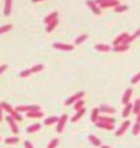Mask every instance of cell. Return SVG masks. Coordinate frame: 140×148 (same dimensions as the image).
I'll list each match as a JSON object with an SVG mask.
<instances>
[{
  "label": "cell",
  "instance_id": "1",
  "mask_svg": "<svg viewBox=\"0 0 140 148\" xmlns=\"http://www.w3.org/2000/svg\"><path fill=\"white\" fill-rule=\"evenodd\" d=\"M0 106H1V108H2V110L7 112L8 115H10L16 122H21L22 120H23V117H22V115H21V113L16 111V109L11 106V104L7 103V102H5V101H2V102H0Z\"/></svg>",
  "mask_w": 140,
  "mask_h": 148
},
{
  "label": "cell",
  "instance_id": "2",
  "mask_svg": "<svg viewBox=\"0 0 140 148\" xmlns=\"http://www.w3.org/2000/svg\"><path fill=\"white\" fill-rule=\"evenodd\" d=\"M37 110H41V108L36 104H24V106H18L16 108V111H18L19 113H27V112L37 111Z\"/></svg>",
  "mask_w": 140,
  "mask_h": 148
},
{
  "label": "cell",
  "instance_id": "3",
  "mask_svg": "<svg viewBox=\"0 0 140 148\" xmlns=\"http://www.w3.org/2000/svg\"><path fill=\"white\" fill-rule=\"evenodd\" d=\"M53 47L55 48V49L62 51V52H70V51H73L74 45H72V44H67V43L55 42L53 43Z\"/></svg>",
  "mask_w": 140,
  "mask_h": 148
},
{
  "label": "cell",
  "instance_id": "4",
  "mask_svg": "<svg viewBox=\"0 0 140 148\" xmlns=\"http://www.w3.org/2000/svg\"><path fill=\"white\" fill-rule=\"evenodd\" d=\"M84 92L83 91H79V92H77V93H74V95H70L69 98H68L67 100L65 101V106H69L70 104H74L78 100H80V99H82L83 97H84Z\"/></svg>",
  "mask_w": 140,
  "mask_h": 148
},
{
  "label": "cell",
  "instance_id": "5",
  "mask_svg": "<svg viewBox=\"0 0 140 148\" xmlns=\"http://www.w3.org/2000/svg\"><path fill=\"white\" fill-rule=\"evenodd\" d=\"M68 122V114H66V113H64V114H61L60 116L58 117V121H57V127H56V131H57V133H62V131H64V128H65V126H66V123Z\"/></svg>",
  "mask_w": 140,
  "mask_h": 148
},
{
  "label": "cell",
  "instance_id": "6",
  "mask_svg": "<svg viewBox=\"0 0 140 148\" xmlns=\"http://www.w3.org/2000/svg\"><path fill=\"white\" fill-rule=\"evenodd\" d=\"M5 121H7V123H8V125H9V127H10V131L14 135H18L19 134V127H18V124H16V122L12 119V117L10 116V115H8V116L5 117Z\"/></svg>",
  "mask_w": 140,
  "mask_h": 148
},
{
  "label": "cell",
  "instance_id": "7",
  "mask_svg": "<svg viewBox=\"0 0 140 148\" xmlns=\"http://www.w3.org/2000/svg\"><path fill=\"white\" fill-rule=\"evenodd\" d=\"M130 127V121L129 120H126V121H124L123 123H122V125L120 126V128L115 132V135L117 136V137H120V136H123L125 133H126V131L128 130Z\"/></svg>",
  "mask_w": 140,
  "mask_h": 148
},
{
  "label": "cell",
  "instance_id": "8",
  "mask_svg": "<svg viewBox=\"0 0 140 148\" xmlns=\"http://www.w3.org/2000/svg\"><path fill=\"white\" fill-rule=\"evenodd\" d=\"M85 3H87V5L91 9V11L93 12L94 14H96V16H100V14H101L102 10L100 9L99 5H96V3H95V1H94V0H87V1H85Z\"/></svg>",
  "mask_w": 140,
  "mask_h": 148
},
{
  "label": "cell",
  "instance_id": "9",
  "mask_svg": "<svg viewBox=\"0 0 140 148\" xmlns=\"http://www.w3.org/2000/svg\"><path fill=\"white\" fill-rule=\"evenodd\" d=\"M132 88H128V89L125 90L124 95L122 97V103L123 104H127L128 102H130L131 100V97H132Z\"/></svg>",
  "mask_w": 140,
  "mask_h": 148
},
{
  "label": "cell",
  "instance_id": "10",
  "mask_svg": "<svg viewBox=\"0 0 140 148\" xmlns=\"http://www.w3.org/2000/svg\"><path fill=\"white\" fill-rule=\"evenodd\" d=\"M99 109L100 113H107V114H114L116 110H115L113 106H109V104H101L98 108Z\"/></svg>",
  "mask_w": 140,
  "mask_h": 148
},
{
  "label": "cell",
  "instance_id": "11",
  "mask_svg": "<svg viewBox=\"0 0 140 148\" xmlns=\"http://www.w3.org/2000/svg\"><path fill=\"white\" fill-rule=\"evenodd\" d=\"M128 36H129V33H127V32H124V33L120 34V35H118V36L116 37L114 41H113V46H117V45H120V44L124 42L125 40H126V38H127Z\"/></svg>",
  "mask_w": 140,
  "mask_h": 148
},
{
  "label": "cell",
  "instance_id": "12",
  "mask_svg": "<svg viewBox=\"0 0 140 148\" xmlns=\"http://www.w3.org/2000/svg\"><path fill=\"white\" fill-rule=\"evenodd\" d=\"M131 111H132V103L128 102L127 104H125L124 109H123V112H122V117L123 119H127L131 114Z\"/></svg>",
  "mask_w": 140,
  "mask_h": 148
},
{
  "label": "cell",
  "instance_id": "13",
  "mask_svg": "<svg viewBox=\"0 0 140 148\" xmlns=\"http://www.w3.org/2000/svg\"><path fill=\"white\" fill-rule=\"evenodd\" d=\"M26 117L29 119H42L44 117V112H42L41 110H37V111H32L25 113Z\"/></svg>",
  "mask_w": 140,
  "mask_h": 148
},
{
  "label": "cell",
  "instance_id": "14",
  "mask_svg": "<svg viewBox=\"0 0 140 148\" xmlns=\"http://www.w3.org/2000/svg\"><path fill=\"white\" fill-rule=\"evenodd\" d=\"M96 127L105 130V131H113L114 130V124H109V123H104V122H96L95 123Z\"/></svg>",
  "mask_w": 140,
  "mask_h": 148
},
{
  "label": "cell",
  "instance_id": "15",
  "mask_svg": "<svg viewBox=\"0 0 140 148\" xmlns=\"http://www.w3.org/2000/svg\"><path fill=\"white\" fill-rule=\"evenodd\" d=\"M120 5V1L118 0H111V1H107V2H104V3H101L99 5L100 9L102 8H115L116 5Z\"/></svg>",
  "mask_w": 140,
  "mask_h": 148
},
{
  "label": "cell",
  "instance_id": "16",
  "mask_svg": "<svg viewBox=\"0 0 140 148\" xmlns=\"http://www.w3.org/2000/svg\"><path fill=\"white\" fill-rule=\"evenodd\" d=\"M12 10V0H5V8H3V14L9 16Z\"/></svg>",
  "mask_w": 140,
  "mask_h": 148
},
{
  "label": "cell",
  "instance_id": "17",
  "mask_svg": "<svg viewBox=\"0 0 140 148\" xmlns=\"http://www.w3.org/2000/svg\"><path fill=\"white\" fill-rule=\"evenodd\" d=\"M88 139H89V142L92 144L93 146H95V147H100V146L102 145V142H101V139H100L99 137H96L95 135H89Z\"/></svg>",
  "mask_w": 140,
  "mask_h": 148
},
{
  "label": "cell",
  "instance_id": "18",
  "mask_svg": "<svg viewBox=\"0 0 140 148\" xmlns=\"http://www.w3.org/2000/svg\"><path fill=\"white\" fill-rule=\"evenodd\" d=\"M84 113H85V109H84V108H82V109L78 110V111L74 113V115L71 117V122H73V123L78 122L79 120H80V119H81V117L84 115Z\"/></svg>",
  "mask_w": 140,
  "mask_h": 148
},
{
  "label": "cell",
  "instance_id": "19",
  "mask_svg": "<svg viewBox=\"0 0 140 148\" xmlns=\"http://www.w3.org/2000/svg\"><path fill=\"white\" fill-rule=\"evenodd\" d=\"M42 125L40 123H34V124H32L30 126L26 128V133H29V134H33V133L37 132V131H40L41 130Z\"/></svg>",
  "mask_w": 140,
  "mask_h": 148
},
{
  "label": "cell",
  "instance_id": "20",
  "mask_svg": "<svg viewBox=\"0 0 140 148\" xmlns=\"http://www.w3.org/2000/svg\"><path fill=\"white\" fill-rule=\"evenodd\" d=\"M94 48L98 51V52H102V53H106V52H109L111 51V46L109 45H106V44H96Z\"/></svg>",
  "mask_w": 140,
  "mask_h": 148
},
{
  "label": "cell",
  "instance_id": "21",
  "mask_svg": "<svg viewBox=\"0 0 140 148\" xmlns=\"http://www.w3.org/2000/svg\"><path fill=\"white\" fill-rule=\"evenodd\" d=\"M58 23H59L58 18L57 19H55V20H53V21H51L49 23H47L46 24V32H48V33L53 32V30L58 25Z\"/></svg>",
  "mask_w": 140,
  "mask_h": 148
},
{
  "label": "cell",
  "instance_id": "22",
  "mask_svg": "<svg viewBox=\"0 0 140 148\" xmlns=\"http://www.w3.org/2000/svg\"><path fill=\"white\" fill-rule=\"evenodd\" d=\"M99 116H100V111L98 108H94L93 110H92V112H91V116H90V119H91V122L92 123H96L98 122V120H99Z\"/></svg>",
  "mask_w": 140,
  "mask_h": 148
},
{
  "label": "cell",
  "instance_id": "23",
  "mask_svg": "<svg viewBox=\"0 0 140 148\" xmlns=\"http://www.w3.org/2000/svg\"><path fill=\"white\" fill-rule=\"evenodd\" d=\"M57 16H58L57 11H53V12H51L48 16L44 18V23H45V24H47V23H49V22L53 21V20L57 19Z\"/></svg>",
  "mask_w": 140,
  "mask_h": 148
},
{
  "label": "cell",
  "instance_id": "24",
  "mask_svg": "<svg viewBox=\"0 0 140 148\" xmlns=\"http://www.w3.org/2000/svg\"><path fill=\"white\" fill-rule=\"evenodd\" d=\"M128 49H129V45L120 44V45H117V46H113V51L116 52V53H124V52L128 51Z\"/></svg>",
  "mask_w": 140,
  "mask_h": 148
},
{
  "label": "cell",
  "instance_id": "25",
  "mask_svg": "<svg viewBox=\"0 0 140 148\" xmlns=\"http://www.w3.org/2000/svg\"><path fill=\"white\" fill-rule=\"evenodd\" d=\"M88 38H89L88 34H80L78 37H76V40H74V45H80V44H82L84 41H87Z\"/></svg>",
  "mask_w": 140,
  "mask_h": 148
},
{
  "label": "cell",
  "instance_id": "26",
  "mask_svg": "<svg viewBox=\"0 0 140 148\" xmlns=\"http://www.w3.org/2000/svg\"><path fill=\"white\" fill-rule=\"evenodd\" d=\"M57 121H58V116L53 115V116H49V117H47V119H45V120H44V125L49 126V125H53V124L57 123Z\"/></svg>",
  "mask_w": 140,
  "mask_h": 148
},
{
  "label": "cell",
  "instance_id": "27",
  "mask_svg": "<svg viewBox=\"0 0 140 148\" xmlns=\"http://www.w3.org/2000/svg\"><path fill=\"white\" fill-rule=\"evenodd\" d=\"M44 68H45V66L43 64H37L35 66H33L32 68H30V70H31V74H36V73L42 71Z\"/></svg>",
  "mask_w": 140,
  "mask_h": 148
},
{
  "label": "cell",
  "instance_id": "28",
  "mask_svg": "<svg viewBox=\"0 0 140 148\" xmlns=\"http://www.w3.org/2000/svg\"><path fill=\"white\" fill-rule=\"evenodd\" d=\"M19 137L18 136H12V137H7L5 139V143L7 145H14V144L19 143Z\"/></svg>",
  "mask_w": 140,
  "mask_h": 148
},
{
  "label": "cell",
  "instance_id": "29",
  "mask_svg": "<svg viewBox=\"0 0 140 148\" xmlns=\"http://www.w3.org/2000/svg\"><path fill=\"white\" fill-rule=\"evenodd\" d=\"M128 10V5H116L114 8V11L115 12H117V13H120V12H125V11Z\"/></svg>",
  "mask_w": 140,
  "mask_h": 148
},
{
  "label": "cell",
  "instance_id": "30",
  "mask_svg": "<svg viewBox=\"0 0 140 148\" xmlns=\"http://www.w3.org/2000/svg\"><path fill=\"white\" fill-rule=\"evenodd\" d=\"M99 122H104V123H109V124H114L115 123V119L113 117H109V116H99Z\"/></svg>",
  "mask_w": 140,
  "mask_h": 148
},
{
  "label": "cell",
  "instance_id": "31",
  "mask_svg": "<svg viewBox=\"0 0 140 148\" xmlns=\"http://www.w3.org/2000/svg\"><path fill=\"white\" fill-rule=\"evenodd\" d=\"M135 114H138V113H140V100L139 99H137V100L135 101V103L132 104V111Z\"/></svg>",
  "mask_w": 140,
  "mask_h": 148
},
{
  "label": "cell",
  "instance_id": "32",
  "mask_svg": "<svg viewBox=\"0 0 140 148\" xmlns=\"http://www.w3.org/2000/svg\"><path fill=\"white\" fill-rule=\"evenodd\" d=\"M12 30V24H5V25H0V34H5L7 32Z\"/></svg>",
  "mask_w": 140,
  "mask_h": 148
},
{
  "label": "cell",
  "instance_id": "33",
  "mask_svg": "<svg viewBox=\"0 0 140 148\" xmlns=\"http://www.w3.org/2000/svg\"><path fill=\"white\" fill-rule=\"evenodd\" d=\"M83 106H84V101H83L82 99H80V100H78L73 104V109H74L76 111H78L80 109H82Z\"/></svg>",
  "mask_w": 140,
  "mask_h": 148
},
{
  "label": "cell",
  "instance_id": "34",
  "mask_svg": "<svg viewBox=\"0 0 140 148\" xmlns=\"http://www.w3.org/2000/svg\"><path fill=\"white\" fill-rule=\"evenodd\" d=\"M132 134L135 136H138L140 134V123H135L132 126Z\"/></svg>",
  "mask_w": 140,
  "mask_h": 148
},
{
  "label": "cell",
  "instance_id": "35",
  "mask_svg": "<svg viewBox=\"0 0 140 148\" xmlns=\"http://www.w3.org/2000/svg\"><path fill=\"white\" fill-rule=\"evenodd\" d=\"M58 143H59V139H58V138H53L52 140L49 142V144H48L47 148H56Z\"/></svg>",
  "mask_w": 140,
  "mask_h": 148
},
{
  "label": "cell",
  "instance_id": "36",
  "mask_svg": "<svg viewBox=\"0 0 140 148\" xmlns=\"http://www.w3.org/2000/svg\"><path fill=\"white\" fill-rule=\"evenodd\" d=\"M30 75H31V70H30V68L23 69V70L20 73V77L21 78H27Z\"/></svg>",
  "mask_w": 140,
  "mask_h": 148
},
{
  "label": "cell",
  "instance_id": "37",
  "mask_svg": "<svg viewBox=\"0 0 140 148\" xmlns=\"http://www.w3.org/2000/svg\"><path fill=\"white\" fill-rule=\"evenodd\" d=\"M140 81V74H136L131 79H130V82H131V85H136V84H138Z\"/></svg>",
  "mask_w": 140,
  "mask_h": 148
},
{
  "label": "cell",
  "instance_id": "38",
  "mask_svg": "<svg viewBox=\"0 0 140 148\" xmlns=\"http://www.w3.org/2000/svg\"><path fill=\"white\" fill-rule=\"evenodd\" d=\"M7 68H8V65H5V64L0 65V75L2 74V73H5V70H7Z\"/></svg>",
  "mask_w": 140,
  "mask_h": 148
},
{
  "label": "cell",
  "instance_id": "39",
  "mask_svg": "<svg viewBox=\"0 0 140 148\" xmlns=\"http://www.w3.org/2000/svg\"><path fill=\"white\" fill-rule=\"evenodd\" d=\"M24 148H34V146H33V144H32L31 142L25 140V142H24Z\"/></svg>",
  "mask_w": 140,
  "mask_h": 148
},
{
  "label": "cell",
  "instance_id": "40",
  "mask_svg": "<svg viewBox=\"0 0 140 148\" xmlns=\"http://www.w3.org/2000/svg\"><path fill=\"white\" fill-rule=\"evenodd\" d=\"M96 5H101V3H104V2H107V1H111V0H94Z\"/></svg>",
  "mask_w": 140,
  "mask_h": 148
},
{
  "label": "cell",
  "instance_id": "41",
  "mask_svg": "<svg viewBox=\"0 0 140 148\" xmlns=\"http://www.w3.org/2000/svg\"><path fill=\"white\" fill-rule=\"evenodd\" d=\"M3 110H2V108H1V106H0V123L2 122V120H3Z\"/></svg>",
  "mask_w": 140,
  "mask_h": 148
},
{
  "label": "cell",
  "instance_id": "42",
  "mask_svg": "<svg viewBox=\"0 0 140 148\" xmlns=\"http://www.w3.org/2000/svg\"><path fill=\"white\" fill-rule=\"evenodd\" d=\"M136 115H137V117H136V123H140V113L136 114Z\"/></svg>",
  "mask_w": 140,
  "mask_h": 148
},
{
  "label": "cell",
  "instance_id": "43",
  "mask_svg": "<svg viewBox=\"0 0 140 148\" xmlns=\"http://www.w3.org/2000/svg\"><path fill=\"white\" fill-rule=\"evenodd\" d=\"M100 147L101 148H112V147H109V146H107V145H101Z\"/></svg>",
  "mask_w": 140,
  "mask_h": 148
},
{
  "label": "cell",
  "instance_id": "44",
  "mask_svg": "<svg viewBox=\"0 0 140 148\" xmlns=\"http://www.w3.org/2000/svg\"><path fill=\"white\" fill-rule=\"evenodd\" d=\"M40 1H43V0H32V2H33V3H35V2H40Z\"/></svg>",
  "mask_w": 140,
  "mask_h": 148
},
{
  "label": "cell",
  "instance_id": "45",
  "mask_svg": "<svg viewBox=\"0 0 140 148\" xmlns=\"http://www.w3.org/2000/svg\"><path fill=\"white\" fill-rule=\"evenodd\" d=\"M0 139H1V137H0Z\"/></svg>",
  "mask_w": 140,
  "mask_h": 148
}]
</instances>
